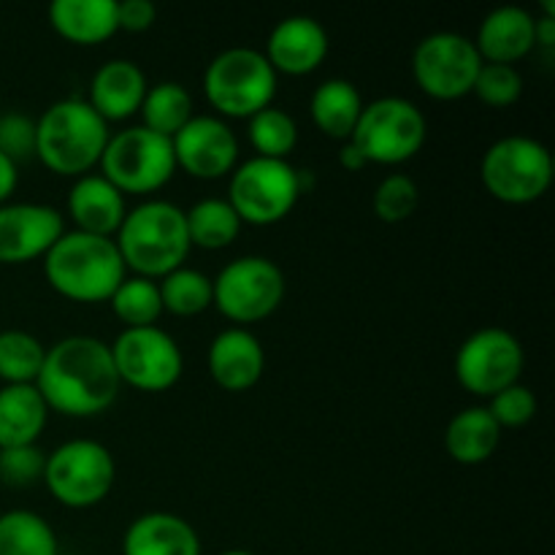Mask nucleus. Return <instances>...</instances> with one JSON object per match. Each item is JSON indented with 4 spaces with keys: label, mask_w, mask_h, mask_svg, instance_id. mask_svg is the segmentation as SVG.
Returning a JSON list of instances; mask_svg holds the SVG:
<instances>
[{
    "label": "nucleus",
    "mask_w": 555,
    "mask_h": 555,
    "mask_svg": "<svg viewBox=\"0 0 555 555\" xmlns=\"http://www.w3.org/2000/svg\"><path fill=\"white\" fill-rule=\"evenodd\" d=\"M480 52L482 63L515 65L529 57L537 47L534 14L524 5H499L477 27V38H472Z\"/></svg>",
    "instance_id": "obj_21"
},
{
    "label": "nucleus",
    "mask_w": 555,
    "mask_h": 555,
    "mask_svg": "<svg viewBox=\"0 0 555 555\" xmlns=\"http://www.w3.org/2000/svg\"><path fill=\"white\" fill-rule=\"evenodd\" d=\"M122 555H201V537L182 515L155 509L130 520Z\"/></svg>",
    "instance_id": "obj_22"
},
{
    "label": "nucleus",
    "mask_w": 555,
    "mask_h": 555,
    "mask_svg": "<svg viewBox=\"0 0 555 555\" xmlns=\"http://www.w3.org/2000/svg\"><path fill=\"white\" fill-rule=\"evenodd\" d=\"M480 182L507 206H529L553 184V155L531 135H504L480 160Z\"/></svg>",
    "instance_id": "obj_7"
},
{
    "label": "nucleus",
    "mask_w": 555,
    "mask_h": 555,
    "mask_svg": "<svg viewBox=\"0 0 555 555\" xmlns=\"http://www.w3.org/2000/svg\"><path fill=\"white\" fill-rule=\"evenodd\" d=\"M428 139L426 114L412 101L385 95L366 103L350 141L369 166H401L421 155Z\"/></svg>",
    "instance_id": "obj_8"
},
{
    "label": "nucleus",
    "mask_w": 555,
    "mask_h": 555,
    "mask_svg": "<svg viewBox=\"0 0 555 555\" xmlns=\"http://www.w3.org/2000/svg\"><path fill=\"white\" fill-rule=\"evenodd\" d=\"M480 68V52L464 33H431L412 52V79L417 90L434 101H461L472 95Z\"/></svg>",
    "instance_id": "obj_13"
},
{
    "label": "nucleus",
    "mask_w": 555,
    "mask_h": 555,
    "mask_svg": "<svg viewBox=\"0 0 555 555\" xmlns=\"http://www.w3.org/2000/svg\"><path fill=\"white\" fill-rule=\"evenodd\" d=\"M502 442V428L493 421L488 406H466L450 417L444 428L448 455L461 466H480L496 453Z\"/></svg>",
    "instance_id": "obj_25"
},
{
    "label": "nucleus",
    "mask_w": 555,
    "mask_h": 555,
    "mask_svg": "<svg viewBox=\"0 0 555 555\" xmlns=\"http://www.w3.org/2000/svg\"><path fill=\"white\" fill-rule=\"evenodd\" d=\"M0 155L27 163L36 157V119L22 112L0 114Z\"/></svg>",
    "instance_id": "obj_38"
},
{
    "label": "nucleus",
    "mask_w": 555,
    "mask_h": 555,
    "mask_svg": "<svg viewBox=\"0 0 555 555\" xmlns=\"http://www.w3.org/2000/svg\"><path fill=\"white\" fill-rule=\"evenodd\" d=\"M101 177H106L122 195H155L177 173L171 139L130 125L108 135L101 157Z\"/></svg>",
    "instance_id": "obj_10"
},
{
    "label": "nucleus",
    "mask_w": 555,
    "mask_h": 555,
    "mask_svg": "<svg viewBox=\"0 0 555 555\" xmlns=\"http://www.w3.org/2000/svg\"><path fill=\"white\" fill-rule=\"evenodd\" d=\"M336 160H339V166L350 173L361 171V168L369 166L366 157L358 152V146L352 144V141H341V150H339V157H336Z\"/></svg>",
    "instance_id": "obj_41"
},
{
    "label": "nucleus",
    "mask_w": 555,
    "mask_h": 555,
    "mask_svg": "<svg viewBox=\"0 0 555 555\" xmlns=\"http://www.w3.org/2000/svg\"><path fill=\"white\" fill-rule=\"evenodd\" d=\"M0 555H60L52 524L33 509L0 515Z\"/></svg>",
    "instance_id": "obj_29"
},
{
    "label": "nucleus",
    "mask_w": 555,
    "mask_h": 555,
    "mask_svg": "<svg viewBox=\"0 0 555 555\" xmlns=\"http://www.w3.org/2000/svg\"><path fill=\"white\" fill-rule=\"evenodd\" d=\"M65 233V220L47 204H3L0 206V263L25 266L43 260V255Z\"/></svg>",
    "instance_id": "obj_16"
},
{
    "label": "nucleus",
    "mask_w": 555,
    "mask_h": 555,
    "mask_svg": "<svg viewBox=\"0 0 555 555\" xmlns=\"http://www.w3.org/2000/svg\"><path fill=\"white\" fill-rule=\"evenodd\" d=\"M171 146L177 171L182 168L188 177L198 179V182H217V179L231 177L233 168L238 166V155H242L236 133L217 114H195L173 135Z\"/></svg>",
    "instance_id": "obj_15"
},
{
    "label": "nucleus",
    "mask_w": 555,
    "mask_h": 555,
    "mask_svg": "<svg viewBox=\"0 0 555 555\" xmlns=\"http://www.w3.org/2000/svg\"><path fill=\"white\" fill-rule=\"evenodd\" d=\"M16 184H20V166L0 155V206L9 204L11 195L16 193Z\"/></svg>",
    "instance_id": "obj_40"
},
{
    "label": "nucleus",
    "mask_w": 555,
    "mask_h": 555,
    "mask_svg": "<svg viewBox=\"0 0 555 555\" xmlns=\"http://www.w3.org/2000/svg\"><path fill=\"white\" fill-rule=\"evenodd\" d=\"M206 366L217 388L228 393H247L266 372V350L249 328L220 331L206 352Z\"/></svg>",
    "instance_id": "obj_18"
},
{
    "label": "nucleus",
    "mask_w": 555,
    "mask_h": 555,
    "mask_svg": "<svg viewBox=\"0 0 555 555\" xmlns=\"http://www.w3.org/2000/svg\"><path fill=\"white\" fill-rule=\"evenodd\" d=\"M157 287H160L163 314L168 312L173 318H195L215 304L211 276L193 266H179L177 271L157 280Z\"/></svg>",
    "instance_id": "obj_30"
},
{
    "label": "nucleus",
    "mask_w": 555,
    "mask_h": 555,
    "mask_svg": "<svg viewBox=\"0 0 555 555\" xmlns=\"http://www.w3.org/2000/svg\"><path fill=\"white\" fill-rule=\"evenodd\" d=\"M220 555H255V553H249V551H225V553H220Z\"/></svg>",
    "instance_id": "obj_43"
},
{
    "label": "nucleus",
    "mask_w": 555,
    "mask_h": 555,
    "mask_svg": "<svg viewBox=\"0 0 555 555\" xmlns=\"http://www.w3.org/2000/svg\"><path fill=\"white\" fill-rule=\"evenodd\" d=\"M363 106L366 101L350 79H325L309 98V117L320 133L341 144L350 141Z\"/></svg>",
    "instance_id": "obj_26"
},
{
    "label": "nucleus",
    "mask_w": 555,
    "mask_h": 555,
    "mask_svg": "<svg viewBox=\"0 0 555 555\" xmlns=\"http://www.w3.org/2000/svg\"><path fill=\"white\" fill-rule=\"evenodd\" d=\"M47 453L38 444L0 450V482L9 488H30L43 482Z\"/></svg>",
    "instance_id": "obj_36"
},
{
    "label": "nucleus",
    "mask_w": 555,
    "mask_h": 555,
    "mask_svg": "<svg viewBox=\"0 0 555 555\" xmlns=\"http://www.w3.org/2000/svg\"><path fill=\"white\" fill-rule=\"evenodd\" d=\"M108 350L119 383L141 393H166L184 374L182 347L160 325L122 328Z\"/></svg>",
    "instance_id": "obj_12"
},
{
    "label": "nucleus",
    "mask_w": 555,
    "mask_h": 555,
    "mask_svg": "<svg viewBox=\"0 0 555 555\" xmlns=\"http://www.w3.org/2000/svg\"><path fill=\"white\" fill-rule=\"evenodd\" d=\"M247 139L258 157L287 160L298 144V125L285 108L269 106L247 119Z\"/></svg>",
    "instance_id": "obj_33"
},
{
    "label": "nucleus",
    "mask_w": 555,
    "mask_h": 555,
    "mask_svg": "<svg viewBox=\"0 0 555 555\" xmlns=\"http://www.w3.org/2000/svg\"><path fill=\"white\" fill-rule=\"evenodd\" d=\"M488 412H491L493 421L499 423V428H524L534 421L537 415V396L534 390L526 388L524 383H515L509 388H504L502 393H496L493 399H488Z\"/></svg>",
    "instance_id": "obj_37"
},
{
    "label": "nucleus",
    "mask_w": 555,
    "mask_h": 555,
    "mask_svg": "<svg viewBox=\"0 0 555 555\" xmlns=\"http://www.w3.org/2000/svg\"><path fill=\"white\" fill-rule=\"evenodd\" d=\"M49 421V406L36 385L0 388V450L38 444Z\"/></svg>",
    "instance_id": "obj_24"
},
{
    "label": "nucleus",
    "mask_w": 555,
    "mask_h": 555,
    "mask_svg": "<svg viewBox=\"0 0 555 555\" xmlns=\"http://www.w3.org/2000/svg\"><path fill=\"white\" fill-rule=\"evenodd\" d=\"M534 38L537 47L553 49L555 47V16H534Z\"/></svg>",
    "instance_id": "obj_42"
},
{
    "label": "nucleus",
    "mask_w": 555,
    "mask_h": 555,
    "mask_svg": "<svg viewBox=\"0 0 555 555\" xmlns=\"http://www.w3.org/2000/svg\"><path fill=\"white\" fill-rule=\"evenodd\" d=\"M472 95L491 108H509L524 95V76L515 65L482 63Z\"/></svg>",
    "instance_id": "obj_35"
},
{
    "label": "nucleus",
    "mask_w": 555,
    "mask_h": 555,
    "mask_svg": "<svg viewBox=\"0 0 555 555\" xmlns=\"http://www.w3.org/2000/svg\"><path fill=\"white\" fill-rule=\"evenodd\" d=\"M43 276L65 301L108 304L128 276L117 242L81 231H65L43 255Z\"/></svg>",
    "instance_id": "obj_3"
},
{
    "label": "nucleus",
    "mask_w": 555,
    "mask_h": 555,
    "mask_svg": "<svg viewBox=\"0 0 555 555\" xmlns=\"http://www.w3.org/2000/svg\"><path fill=\"white\" fill-rule=\"evenodd\" d=\"M36 388L47 401L49 412L87 421L112 410L122 383L106 341L76 334L47 347Z\"/></svg>",
    "instance_id": "obj_1"
},
{
    "label": "nucleus",
    "mask_w": 555,
    "mask_h": 555,
    "mask_svg": "<svg viewBox=\"0 0 555 555\" xmlns=\"http://www.w3.org/2000/svg\"><path fill=\"white\" fill-rule=\"evenodd\" d=\"M117 480V461L95 439H68L47 453L43 486L68 509H90L106 502Z\"/></svg>",
    "instance_id": "obj_9"
},
{
    "label": "nucleus",
    "mask_w": 555,
    "mask_h": 555,
    "mask_svg": "<svg viewBox=\"0 0 555 555\" xmlns=\"http://www.w3.org/2000/svg\"><path fill=\"white\" fill-rule=\"evenodd\" d=\"M526 352L518 336L499 325L475 331L455 352V379L466 393L493 399L509 385L520 383Z\"/></svg>",
    "instance_id": "obj_14"
},
{
    "label": "nucleus",
    "mask_w": 555,
    "mask_h": 555,
    "mask_svg": "<svg viewBox=\"0 0 555 555\" xmlns=\"http://www.w3.org/2000/svg\"><path fill=\"white\" fill-rule=\"evenodd\" d=\"M217 312L236 328L269 320L285 301V274L263 255H242L211 280Z\"/></svg>",
    "instance_id": "obj_11"
},
{
    "label": "nucleus",
    "mask_w": 555,
    "mask_h": 555,
    "mask_svg": "<svg viewBox=\"0 0 555 555\" xmlns=\"http://www.w3.org/2000/svg\"><path fill=\"white\" fill-rule=\"evenodd\" d=\"M157 20L152 0H122L117 3V27L125 33H146Z\"/></svg>",
    "instance_id": "obj_39"
},
{
    "label": "nucleus",
    "mask_w": 555,
    "mask_h": 555,
    "mask_svg": "<svg viewBox=\"0 0 555 555\" xmlns=\"http://www.w3.org/2000/svg\"><path fill=\"white\" fill-rule=\"evenodd\" d=\"M108 135V122L87 101H54L36 119V160L57 177H87L101 166Z\"/></svg>",
    "instance_id": "obj_4"
},
{
    "label": "nucleus",
    "mask_w": 555,
    "mask_h": 555,
    "mask_svg": "<svg viewBox=\"0 0 555 555\" xmlns=\"http://www.w3.org/2000/svg\"><path fill=\"white\" fill-rule=\"evenodd\" d=\"M146 90H150V81H146L144 68L133 60L114 57L92 74L87 103L95 108L103 122H125L139 114Z\"/></svg>",
    "instance_id": "obj_19"
},
{
    "label": "nucleus",
    "mask_w": 555,
    "mask_h": 555,
    "mask_svg": "<svg viewBox=\"0 0 555 555\" xmlns=\"http://www.w3.org/2000/svg\"><path fill=\"white\" fill-rule=\"evenodd\" d=\"M139 114L141 128L152 130L163 139H173L195 117L193 95L179 81H157L146 90Z\"/></svg>",
    "instance_id": "obj_27"
},
{
    "label": "nucleus",
    "mask_w": 555,
    "mask_h": 555,
    "mask_svg": "<svg viewBox=\"0 0 555 555\" xmlns=\"http://www.w3.org/2000/svg\"><path fill=\"white\" fill-rule=\"evenodd\" d=\"M417 204H421V190L417 182L406 173H390L383 182L374 188L372 209L374 217L385 225H399V222L410 220L415 215Z\"/></svg>",
    "instance_id": "obj_34"
},
{
    "label": "nucleus",
    "mask_w": 555,
    "mask_h": 555,
    "mask_svg": "<svg viewBox=\"0 0 555 555\" xmlns=\"http://www.w3.org/2000/svg\"><path fill=\"white\" fill-rule=\"evenodd\" d=\"M184 222H188L190 244L209 253L231 247L244 228L225 198H201L184 211Z\"/></svg>",
    "instance_id": "obj_28"
},
{
    "label": "nucleus",
    "mask_w": 555,
    "mask_h": 555,
    "mask_svg": "<svg viewBox=\"0 0 555 555\" xmlns=\"http://www.w3.org/2000/svg\"><path fill=\"white\" fill-rule=\"evenodd\" d=\"M125 269L144 280H163L166 274L188 266L193 244L188 236L184 209L163 198H146L125 215L117 236Z\"/></svg>",
    "instance_id": "obj_2"
},
{
    "label": "nucleus",
    "mask_w": 555,
    "mask_h": 555,
    "mask_svg": "<svg viewBox=\"0 0 555 555\" xmlns=\"http://www.w3.org/2000/svg\"><path fill=\"white\" fill-rule=\"evenodd\" d=\"M328 47V33L314 16L293 14L276 22L269 33L263 57L276 76H309L325 63Z\"/></svg>",
    "instance_id": "obj_17"
},
{
    "label": "nucleus",
    "mask_w": 555,
    "mask_h": 555,
    "mask_svg": "<svg viewBox=\"0 0 555 555\" xmlns=\"http://www.w3.org/2000/svg\"><path fill=\"white\" fill-rule=\"evenodd\" d=\"M304 195V171L291 160L249 157L238 163L228 182V204L242 225L269 228L285 220Z\"/></svg>",
    "instance_id": "obj_6"
},
{
    "label": "nucleus",
    "mask_w": 555,
    "mask_h": 555,
    "mask_svg": "<svg viewBox=\"0 0 555 555\" xmlns=\"http://www.w3.org/2000/svg\"><path fill=\"white\" fill-rule=\"evenodd\" d=\"M47 16L52 30L76 47H98L119 33L117 0H54Z\"/></svg>",
    "instance_id": "obj_23"
},
{
    "label": "nucleus",
    "mask_w": 555,
    "mask_h": 555,
    "mask_svg": "<svg viewBox=\"0 0 555 555\" xmlns=\"http://www.w3.org/2000/svg\"><path fill=\"white\" fill-rule=\"evenodd\" d=\"M108 307L125 328H150L163 318L160 287L155 280L125 276L122 285L108 298Z\"/></svg>",
    "instance_id": "obj_32"
},
{
    "label": "nucleus",
    "mask_w": 555,
    "mask_h": 555,
    "mask_svg": "<svg viewBox=\"0 0 555 555\" xmlns=\"http://www.w3.org/2000/svg\"><path fill=\"white\" fill-rule=\"evenodd\" d=\"M280 76L249 47H231L204 70V95L220 119H249L274 106Z\"/></svg>",
    "instance_id": "obj_5"
},
{
    "label": "nucleus",
    "mask_w": 555,
    "mask_h": 555,
    "mask_svg": "<svg viewBox=\"0 0 555 555\" xmlns=\"http://www.w3.org/2000/svg\"><path fill=\"white\" fill-rule=\"evenodd\" d=\"M47 347L22 328L0 331V379L5 385H36Z\"/></svg>",
    "instance_id": "obj_31"
},
{
    "label": "nucleus",
    "mask_w": 555,
    "mask_h": 555,
    "mask_svg": "<svg viewBox=\"0 0 555 555\" xmlns=\"http://www.w3.org/2000/svg\"><path fill=\"white\" fill-rule=\"evenodd\" d=\"M65 211H68V220L74 222V231L114 238L128 215V201L106 177L87 173L70 184Z\"/></svg>",
    "instance_id": "obj_20"
}]
</instances>
